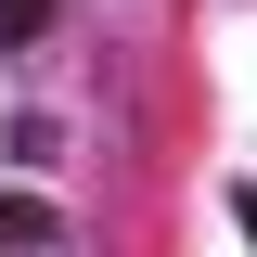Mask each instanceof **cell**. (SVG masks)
I'll return each mask as SVG.
<instances>
[{"label":"cell","mask_w":257,"mask_h":257,"mask_svg":"<svg viewBox=\"0 0 257 257\" xmlns=\"http://www.w3.org/2000/svg\"><path fill=\"white\" fill-rule=\"evenodd\" d=\"M52 231H64V219L39 206V193H0V244H52Z\"/></svg>","instance_id":"obj_1"},{"label":"cell","mask_w":257,"mask_h":257,"mask_svg":"<svg viewBox=\"0 0 257 257\" xmlns=\"http://www.w3.org/2000/svg\"><path fill=\"white\" fill-rule=\"evenodd\" d=\"M52 26V0H0V39H39Z\"/></svg>","instance_id":"obj_2"},{"label":"cell","mask_w":257,"mask_h":257,"mask_svg":"<svg viewBox=\"0 0 257 257\" xmlns=\"http://www.w3.org/2000/svg\"><path fill=\"white\" fill-rule=\"evenodd\" d=\"M231 219H244V244H257V193H231Z\"/></svg>","instance_id":"obj_3"}]
</instances>
